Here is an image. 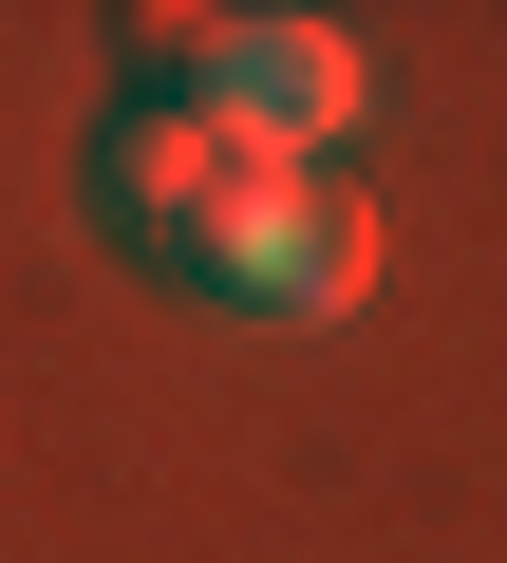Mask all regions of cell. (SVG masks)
Wrapping results in <instances>:
<instances>
[{"instance_id":"3","label":"cell","mask_w":507,"mask_h":563,"mask_svg":"<svg viewBox=\"0 0 507 563\" xmlns=\"http://www.w3.org/2000/svg\"><path fill=\"white\" fill-rule=\"evenodd\" d=\"M357 282H376V207H357L339 169H301L264 225L225 244V282H207V301H244V320H357Z\"/></svg>"},{"instance_id":"1","label":"cell","mask_w":507,"mask_h":563,"mask_svg":"<svg viewBox=\"0 0 507 563\" xmlns=\"http://www.w3.org/2000/svg\"><path fill=\"white\" fill-rule=\"evenodd\" d=\"M95 188H113V225H132L151 263L225 282V244L264 225V207L301 188V169H264V151H244V132H225V113L188 95V76H151V95H132V113L95 132Z\"/></svg>"},{"instance_id":"2","label":"cell","mask_w":507,"mask_h":563,"mask_svg":"<svg viewBox=\"0 0 507 563\" xmlns=\"http://www.w3.org/2000/svg\"><path fill=\"white\" fill-rule=\"evenodd\" d=\"M169 38H188V20H169ZM188 95L264 151V169H339V132H357V20H301V0L207 20V38H188Z\"/></svg>"}]
</instances>
